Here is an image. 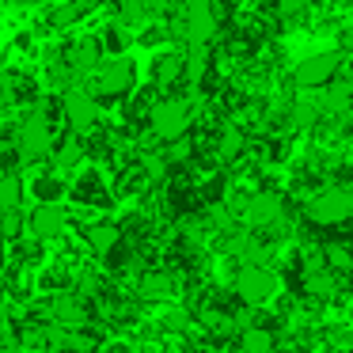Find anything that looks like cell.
<instances>
[{"label":"cell","mask_w":353,"mask_h":353,"mask_svg":"<svg viewBox=\"0 0 353 353\" xmlns=\"http://www.w3.org/2000/svg\"><path fill=\"white\" fill-rule=\"evenodd\" d=\"M72 201H77V205H110L107 186H103V179L95 175V171H84V175L72 183Z\"/></svg>","instance_id":"cell-15"},{"label":"cell","mask_w":353,"mask_h":353,"mask_svg":"<svg viewBox=\"0 0 353 353\" xmlns=\"http://www.w3.org/2000/svg\"><path fill=\"white\" fill-rule=\"evenodd\" d=\"M54 145H57V137H54V125H50V114H46V107H31L23 114V122H19V130H16V152H19V160L23 163H42V160H50L54 156Z\"/></svg>","instance_id":"cell-1"},{"label":"cell","mask_w":353,"mask_h":353,"mask_svg":"<svg viewBox=\"0 0 353 353\" xmlns=\"http://www.w3.org/2000/svg\"><path fill=\"white\" fill-rule=\"evenodd\" d=\"M23 224H27V216H23V209H19V205L0 209V236H4V239H16L19 232H23Z\"/></svg>","instance_id":"cell-24"},{"label":"cell","mask_w":353,"mask_h":353,"mask_svg":"<svg viewBox=\"0 0 353 353\" xmlns=\"http://www.w3.org/2000/svg\"><path fill=\"white\" fill-rule=\"evenodd\" d=\"M190 103L186 99H160V103H152V110H148V130H152V137L156 141H175V137H183L186 130H190Z\"/></svg>","instance_id":"cell-5"},{"label":"cell","mask_w":353,"mask_h":353,"mask_svg":"<svg viewBox=\"0 0 353 353\" xmlns=\"http://www.w3.org/2000/svg\"><path fill=\"white\" fill-rule=\"evenodd\" d=\"M304 213L312 224H323V228L345 224L353 216V190H345V186H323V190H315L304 201Z\"/></svg>","instance_id":"cell-3"},{"label":"cell","mask_w":353,"mask_h":353,"mask_svg":"<svg viewBox=\"0 0 353 353\" xmlns=\"http://www.w3.org/2000/svg\"><path fill=\"white\" fill-rule=\"evenodd\" d=\"M84 156H88V148H84V141H80V133L77 137H65V141L54 145V168L57 171H72Z\"/></svg>","instance_id":"cell-18"},{"label":"cell","mask_w":353,"mask_h":353,"mask_svg":"<svg viewBox=\"0 0 353 353\" xmlns=\"http://www.w3.org/2000/svg\"><path fill=\"white\" fill-rule=\"evenodd\" d=\"M350 125H353V114H350Z\"/></svg>","instance_id":"cell-33"},{"label":"cell","mask_w":353,"mask_h":353,"mask_svg":"<svg viewBox=\"0 0 353 353\" xmlns=\"http://www.w3.org/2000/svg\"><path fill=\"white\" fill-rule=\"evenodd\" d=\"M8 327V307H4V300H0V330Z\"/></svg>","instance_id":"cell-32"},{"label":"cell","mask_w":353,"mask_h":353,"mask_svg":"<svg viewBox=\"0 0 353 353\" xmlns=\"http://www.w3.org/2000/svg\"><path fill=\"white\" fill-rule=\"evenodd\" d=\"M61 118L72 133H92L99 125V99L88 88H65L61 95Z\"/></svg>","instance_id":"cell-6"},{"label":"cell","mask_w":353,"mask_h":353,"mask_svg":"<svg viewBox=\"0 0 353 353\" xmlns=\"http://www.w3.org/2000/svg\"><path fill=\"white\" fill-rule=\"evenodd\" d=\"M118 19H122L125 27L148 23V0H118Z\"/></svg>","instance_id":"cell-23"},{"label":"cell","mask_w":353,"mask_h":353,"mask_svg":"<svg viewBox=\"0 0 353 353\" xmlns=\"http://www.w3.org/2000/svg\"><path fill=\"white\" fill-rule=\"evenodd\" d=\"M292 122L296 125H315L319 122V107H315V103H296V107H292Z\"/></svg>","instance_id":"cell-30"},{"label":"cell","mask_w":353,"mask_h":353,"mask_svg":"<svg viewBox=\"0 0 353 353\" xmlns=\"http://www.w3.org/2000/svg\"><path fill=\"white\" fill-rule=\"evenodd\" d=\"M201 80H209V50H205V46H190L186 65H183V84H194V88H198Z\"/></svg>","instance_id":"cell-19"},{"label":"cell","mask_w":353,"mask_h":353,"mask_svg":"<svg viewBox=\"0 0 353 353\" xmlns=\"http://www.w3.org/2000/svg\"><path fill=\"white\" fill-rule=\"evenodd\" d=\"M183 65H186V54H179V50L160 54V57L152 61V84H156V88H175V84H183Z\"/></svg>","instance_id":"cell-14"},{"label":"cell","mask_w":353,"mask_h":353,"mask_svg":"<svg viewBox=\"0 0 353 353\" xmlns=\"http://www.w3.org/2000/svg\"><path fill=\"white\" fill-rule=\"evenodd\" d=\"M338 69H342V54H334V50H323V54H312L304 57V61L292 69V84L296 88H327L330 80L338 77Z\"/></svg>","instance_id":"cell-8"},{"label":"cell","mask_w":353,"mask_h":353,"mask_svg":"<svg viewBox=\"0 0 353 353\" xmlns=\"http://www.w3.org/2000/svg\"><path fill=\"white\" fill-rule=\"evenodd\" d=\"M247 148V141H243V130H236V125H224L221 130V137H216V156H221L224 163H232L239 152Z\"/></svg>","instance_id":"cell-22"},{"label":"cell","mask_w":353,"mask_h":353,"mask_svg":"<svg viewBox=\"0 0 353 353\" xmlns=\"http://www.w3.org/2000/svg\"><path fill=\"white\" fill-rule=\"evenodd\" d=\"M84 8H88L84 0H69V4H61V8L50 16V23H54V27H72V23L80 19V12H84Z\"/></svg>","instance_id":"cell-27"},{"label":"cell","mask_w":353,"mask_h":353,"mask_svg":"<svg viewBox=\"0 0 353 353\" xmlns=\"http://www.w3.org/2000/svg\"><path fill=\"white\" fill-rule=\"evenodd\" d=\"M137 292L141 300H171L175 296V277L168 270H148V274H141Z\"/></svg>","instance_id":"cell-16"},{"label":"cell","mask_w":353,"mask_h":353,"mask_svg":"<svg viewBox=\"0 0 353 353\" xmlns=\"http://www.w3.org/2000/svg\"><path fill=\"white\" fill-rule=\"evenodd\" d=\"M88 296H77V292H57L54 304H50V312H54V323H61V327L69 330H84L88 327Z\"/></svg>","instance_id":"cell-10"},{"label":"cell","mask_w":353,"mask_h":353,"mask_svg":"<svg viewBox=\"0 0 353 353\" xmlns=\"http://www.w3.org/2000/svg\"><path fill=\"white\" fill-rule=\"evenodd\" d=\"M243 216L251 228H270V224H277L285 216V201L277 194H254L243 205Z\"/></svg>","instance_id":"cell-11"},{"label":"cell","mask_w":353,"mask_h":353,"mask_svg":"<svg viewBox=\"0 0 353 353\" xmlns=\"http://www.w3.org/2000/svg\"><path fill=\"white\" fill-rule=\"evenodd\" d=\"M137 84V69H133L130 57H110V61H99L92 72H88V92L95 99H122V95L133 92Z\"/></svg>","instance_id":"cell-2"},{"label":"cell","mask_w":353,"mask_h":353,"mask_svg":"<svg viewBox=\"0 0 353 353\" xmlns=\"http://www.w3.org/2000/svg\"><path fill=\"white\" fill-rule=\"evenodd\" d=\"M12 4H19V8H39V4H46V0H12Z\"/></svg>","instance_id":"cell-31"},{"label":"cell","mask_w":353,"mask_h":353,"mask_svg":"<svg viewBox=\"0 0 353 353\" xmlns=\"http://www.w3.org/2000/svg\"><path fill=\"white\" fill-rule=\"evenodd\" d=\"M99 50H103L99 39H80V42H72V46L65 50V69H69L72 77H88V72L99 65Z\"/></svg>","instance_id":"cell-12"},{"label":"cell","mask_w":353,"mask_h":353,"mask_svg":"<svg viewBox=\"0 0 353 353\" xmlns=\"http://www.w3.org/2000/svg\"><path fill=\"white\" fill-rule=\"evenodd\" d=\"M122 239H125V232L118 228V224H110V221H99V224H88L84 228V243L92 247L95 254H114L118 247H122Z\"/></svg>","instance_id":"cell-13"},{"label":"cell","mask_w":353,"mask_h":353,"mask_svg":"<svg viewBox=\"0 0 353 353\" xmlns=\"http://www.w3.org/2000/svg\"><path fill=\"white\" fill-rule=\"evenodd\" d=\"M304 289L312 292V296H330V292H334V277H330L323 266H315V270H307Z\"/></svg>","instance_id":"cell-25"},{"label":"cell","mask_w":353,"mask_h":353,"mask_svg":"<svg viewBox=\"0 0 353 353\" xmlns=\"http://www.w3.org/2000/svg\"><path fill=\"white\" fill-rule=\"evenodd\" d=\"M221 19H216V8L213 0H183V12H179V39H186L190 46H205L209 39L216 34Z\"/></svg>","instance_id":"cell-4"},{"label":"cell","mask_w":353,"mask_h":353,"mask_svg":"<svg viewBox=\"0 0 353 353\" xmlns=\"http://www.w3.org/2000/svg\"><path fill=\"white\" fill-rule=\"evenodd\" d=\"M323 259H327L330 270H350L353 266L350 247H342V243H327V247H323Z\"/></svg>","instance_id":"cell-29"},{"label":"cell","mask_w":353,"mask_h":353,"mask_svg":"<svg viewBox=\"0 0 353 353\" xmlns=\"http://www.w3.org/2000/svg\"><path fill=\"white\" fill-rule=\"evenodd\" d=\"M31 190L39 201H61L65 183H61V171H42V175L31 179Z\"/></svg>","instance_id":"cell-20"},{"label":"cell","mask_w":353,"mask_h":353,"mask_svg":"<svg viewBox=\"0 0 353 353\" xmlns=\"http://www.w3.org/2000/svg\"><path fill=\"white\" fill-rule=\"evenodd\" d=\"M103 46H107V50H114V54H122V50L130 46V31H125V23H122V19H114V23L107 27V34H103Z\"/></svg>","instance_id":"cell-28"},{"label":"cell","mask_w":353,"mask_h":353,"mask_svg":"<svg viewBox=\"0 0 353 353\" xmlns=\"http://www.w3.org/2000/svg\"><path fill=\"white\" fill-rule=\"evenodd\" d=\"M274 292H277V277L270 274L262 262H247V266H239V274H236V296L243 300L247 307L270 304V300H274Z\"/></svg>","instance_id":"cell-7"},{"label":"cell","mask_w":353,"mask_h":353,"mask_svg":"<svg viewBox=\"0 0 353 353\" xmlns=\"http://www.w3.org/2000/svg\"><path fill=\"white\" fill-rule=\"evenodd\" d=\"M236 345L247 350V353H270V350H277V334L266 327V323H247V327L239 330Z\"/></svg>","instance_id":"cell-17"},{"label":"cell","mask_w":353,"mask_h":353,"mask_svg":"<svg viewBox=\"0 0 353 353\" xmlns=\"http://www.w3.org/2000/svg\"><path fill=\"white\" fill-rule=\"evenodd\" d=\"M23 190H27V183L16 171H0V209L23 205Z\"/></svg>","instance_id":"cell-21"},{"label":"cell","mask_w":353,"mask_h":353,"mask_svg":"<svg viewBox=\"0 0 353 353\" xmlns=\"http://www.w3.org/2000/svg\"><path fill=\"white\" fill-rule=\"evenodd\" d=\"M27 228H31L34 239H57L65 228H69V209L61 205V201H39V205L31 209V216H27Z\"/></svg>","instance_id":"cell-9"},{"label":"cell","mask_w":353,"mask_h":353,"mask_svg":"<svg viewBox=\"0 0 353 353\" xmlns=\"http://www.w3.org/2000/svg\"><path fill=\"white\" fill-rule=\"evenodd\" d=\"M274 8H277V19H285V23H296V19L307 16L312 0H274Z\"/></svg>","instance_id":"cell-26"}]
</instances>
